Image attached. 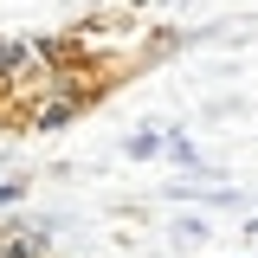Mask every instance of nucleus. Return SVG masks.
Returning <instances> with one entry per match:
<instances>
[{
	"instance_id": "1",
	"label": "nucleus",
	"mask_w": 258,
	"mask_h": 258,
	"mask_svg": "<svg viewBox=\"0 0 258 258\" xmlns=\"http://www.w3.org/2000/svg\"><path fill=\"white\" fill-rule=\"evenodd\" d=\"M91 97L84 91H71V84H58V91L45 97L39 110H32V129H64V123H78V110H84Z\"/></svg>"
},
{
	"instance_id": "3",
	"label": "nucleus",
	"mask_w": 258,
	"mask_h": 258,
	"mask_svg": "<svg viewBox=\"0 0 258 258\" xmlns=\"http://www.w3.org/2000/svg\"><path fill=\"white\" fill-rule=\"evenodd\" d=\"M7 78H13V45L0 39V84H7Z\"/></svg>"
},
{
	"instance_id": "2",
	"label": "nucleus",
	"mask_w": 258,
	"mask_h": 258,
	"mask_svg": "<svg viewBox=\"0 0 258 258\" xmlns=\"http://www.w3.org/2000/svg\"><path fill=\"white\" fill-rule=\"evenodd\" d=\"M129 155L142 161V155H161V136H136V142H129Z\"/></svg>"
}]
</instances>
